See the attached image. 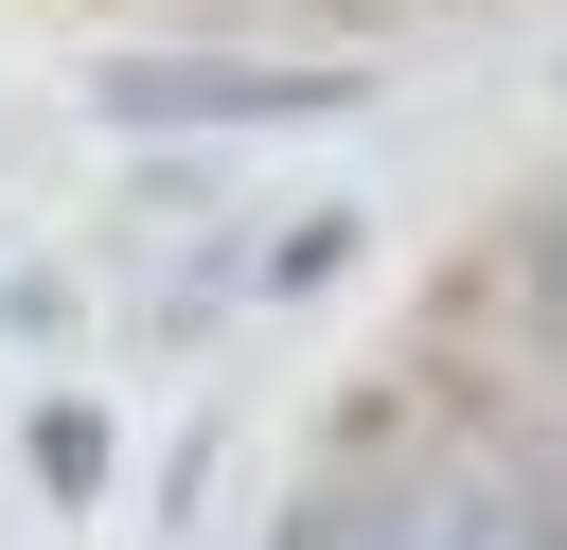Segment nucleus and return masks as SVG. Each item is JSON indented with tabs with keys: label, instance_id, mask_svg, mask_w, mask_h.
I'll return each mask as SVG.
<instances>
[{
	"label": "nucleus",
	"instance_id": "1",
	"mask_svg": "<svg viewBox=\"0 0 567 550\" xmlns=\"http://www.w3.org/2000/svg\"><path fill=\"white\" fill-rule=\"evenodd\" d=\"M301 106H354V71H266V53H124L106 71V124H301Z\"/></svg>",
	"mask_w": 567,
	"mask_h": 550
},
{
	"label": "nucleus",
	"instance_id": "2",
	"mask_svg": "<svg viewBox=\"0 0 567 550\" xmlns=\"http://www.w3.org/2000/svg\"><path fill=\"white\" fill-rule=\"evenodd\" d=\"M478 302H496V337H514V373L567 408V177H532L514 195V231L478 248Z\"/></svg>",
	"mask_w": 567,
	"mask_h": 550
},
{
	"label": "nucleus",
	"instance_id": "3",
	"mask_svg": "<svg viewBox=\"0 0 567 550\" xmlns=\"http://www.w3.org/2000/svg\"><path fill=\"white\" fill-rule=\"evenodd\" d=\"M35 461H53V497H89V479H106V426H89V408H53V426H35Z\"/></svg>",
	"mask_w": 567,
	"mask_h": 550
},
{
	"label": "nucleus",
	"instance_id": "4",
	"mask_svg": "<svg viewBox=\"0 0 567 550\" xmlns=\"http://www.w3.org/2000/svg\"><path fill=\"white\" fill-rule=\"evenodd\" d=\"M319 18H390V0H319Z\"/></svg>",
	"mask_w": 567,
	"mask_h": 550
}]
</instances>
